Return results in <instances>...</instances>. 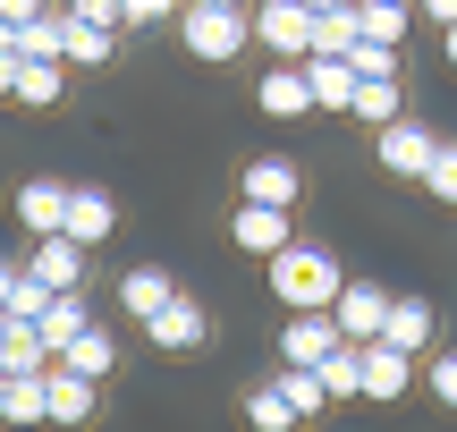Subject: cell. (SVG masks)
<instances>
[{"label": "cell", "mask_w": 457, "mask_h": 432, "mask_svg": "<svg viewBox=\"0 0 457 432\" xmlns=\"http://www.w3.org/2000/svg\"><path fill=\"white\" fill-rule=\"evenodd\" d=\"M424 17L432 26H457V0H424Z\"/></svg>", "instance_id": "39"}, {"label": "cell", "mask_w": 457, "mask_h": 432, "mask_svg": "<svg viewBox=\"0 0 457 432\" xmlns=\"http://www.w3.org/2000/svg\"><path fill=\"white\" fill-rule=\"evenodd\" d=\"M0 373H9V382H26V373H51V348L34 339V322H9V339H0Z\"/></svg>", "instance_id": "21"}, {"label": "cell", "mask_w": 457, "mask_h": 432, "mask_svg": "<svg viewBox=\"0 0 457 432\" xmlns=\"http://www.w3.org/2000/svg\"><path fill=\"white\" fill-rule=\"evenodd\" d=\"M356 34L364 43H398L407 34V0H356Z\"/></svg>", "instance_id": "25"}, {"label": "cell", "mask_w": 457, "mask_h": 432, "mask_svg": "<svg viewBox=\"0 0 457 432\" xmlns=\"http://www.w3.org/2000/svg\"><path fill=\"white\" fill-rule=\"evenodd\" d=\"M347 68H356V85H398V43H364V34H356Z\"/></svg>", "instance_id": "28"}, {"label": "cell", "mask_w": 457, "mask_h": 432, "mask_svg": "<svg viewBox=\"0 0 457 432\" xmlns=\"http://www.w3.org/2000/svg\"><path fill=\"white\" fill-rule=\"evenodd\" d=\"M279 399H288L296 424H305V416H322V407H330V390H322V373H313V365H279Z\"/></svg>", "instance_id": "23"}, {"label": "cell", "mask_w": 457, "mask_h": 432, "mask_svg": "<svg viewBox=\"0 0 457 432\" xmlns=\"http://www.w3.org/2000/svg\"><path fill=\"white\" fill-rule=\"evenodd\" d=\"M170 297H179V280H170V271H162V263H136V271H128V280H119V305H128V314H136V322H153V314H162V305H170Z\"/></svg>", "instance_id": "16"}, {"label": "cell", "mask_w": 457, "mask_h": 432, "mask_svg": "<svg viewBox=\"0 0 457 432\" xmlns=\"http://www.w3.org/2000/svg\"><path fill=\"white\" fill-rule=\"evenodd\" d=\"M245 424H254V432H296V407L279 399V382H262V390H245Z\"/></svg>", "instance_id": "29"}, {"label": "cell", "mask_w": 457, "mask_h": 432, "mask_svg": "<svg viewBox=\"0 0 457 432\" xmlns=\"http://www.w3.org/2000/svg\"><path fill=\"white\" fill-rule=\"evenodd\" d=\"M424 195H432V204H457V145H441V153H432V170H424Z\"/></svg>", "instance_id": "33"}, {"label": "cell", "mask_w": 457, "mask_h": 432, "mask_svg": "<svg viewBox=\"0 0 457 432\" xmlns=\"http://www.w3.org/2000/svg\"><path fill=\"white\" fill-rule=\"evenodd\" d=\"M381 339H390V348H407L415 365H424V348H432V305H424V297H398L390 322H381Z\"/></svg>", "instance_id": "17"}, {"label": "cell", "mask_w": 457, "mask_h": 432, "mask_svg": "<svg viewBox=\"0 0 457 432\" xmlns=\"http://www.w3.org/2000/svg\"><path fill=\"white\" fill-rule=\"evenodd\" d=\"M0 339H9V305H0Z\"/></svg>", "instance_id": "46"}, {"label": "cell", "mask_w": 457, "mask_h": 432, "mask_svg": "<svg viewBox=\"0 0 457 432\" xmlns=\"http://www.w3.org/2000/svg\"><path fill=\"white\" fill-rule=\"evenodd\" d=\"M356 365H364V399H381V407L415 390V356H407V348H390V339H364Z\"/></svg>", "instance_id": "5"}, {"label": "cell", "mask_w": 457, "mask_h": 432, "mask_svg": "<svg viewBox=\"0 0 457 432\" xmlns=\"http://www.w3.org/2000/svg\"><path fill=\"white\" fill-rule=\"evenodd\" d=\"M271 297L288 305V314H330V305H339V288H347V271H339V254L330 246H305V237H296L288 254H271Z\"/></svg>", "instance_id": "1"}, {"label": "cell", "mask_w": 457, "mask_h": 432, "mask_svg": "<svg viewBox=\"0 0 457 432\" xmlns=\"http://www.w3.org/2000/svg\"><path fill=\"white\" fill-rule=\"evenodd\" d=\"M254 43L262 51H271V60H313V9H305V0H262V9H254Z\"/></svg>", "instance_id": "3"}, {"label": "cell", "mask_w": 457, "mask_h": 432, "mask_svg": "<svg viewBox=\"0 0 457 432\" xmlns=\"http://www.w3.org/2000/svg\"><path fill=\"white\" fill-rule=\"evenodd\" d=\"M330 348H347L339 314H288L279 322V365H322Z\"/></svg>", "instance_id": "7"}, {"label": "cell", "mask_w": 457, "mask_h": 432, "mask_svg": "<svg viewBox=\"0 0 457 432\" xmlns=\"http://www.w3.org/2000/svg\"><path fill=\"white\" fill-rule=\"evenodd\" d=\"M17 280H26V271H17V263H0V305H9V288H17Z\"/></svg>", "instance_id": "41"}, {"label": "cell", "mask_w": 457, "mask_h": 432, "mask_svg": "<svg viewBox=\"0 0 457 432\" xmlns=\"http://www.w3.org/2000/svg\"><path fill=\"white\" fill-rule=\"evenodd\" d=\"M119 51V26H85V17H68V68H102Z\"/></svg>", "instance_id": "24"}, {"label": "cell", "mask_w": 457, "mask_h": 432, "mask_svg": "<svg viewBox=\"0 0 457 432\" xmlns=\"http://www.w3.org/2000/svg\"><path fill=\"white\" fill-rule=\"evenodd\" d=\"M179 9H187V0H119V17H128V26H170Z\"/></svg>", "instance_id": "36"}, {"label": "cell", "mask_w": 457, "mask_h": 432, "mask_svg": "<svg viewBox=\"0 0 457 432\" xmlns=\"http://www.w3.org/2000/svg\"><path fill=\"white\" fill-rule=\"evenodd\" d=\"M347 51H356V9L313 17V60H347Z\"/></svg>", "instance_id": "30"}, {"label": "cell", "mask_w": 457, "mask_h": 432, "mask_svg": "<svg viewBox=\"0 0 457 432\" xmlns=\"http://www.w3.org/2000/svg\"><path fill=\"white\" fill-rule=\"evenodd\" d=\"M43 305H51L43 280H17V288H9V322H43Z\"/></svg>", "instance_id": "35"}, {"label": "cell", "mask_w": 457, "mask_h": 432, "mask_svg": "<svg viewBox=\"0 0 457 432\" xmlns=\"http://www.w3.org/2000/svg\"><path fill=\"white\" fill-rule=\"evenodd\" d=\"M204 331H212V322H204V305H195V297H170L162 314L145 322V339H153L162 356H187V348H204Z\"/></svg>", "instance_id": "10"}, {"label": "cell", "mask_w": 457, "mask_h": 432, "mask_svg": "<svg viewBox=\"0 0 457 432\" xmlns=\"http://www.w3.org/2000/svg\"><path fill=\"white\" fill-rule=\"evenodd\" d=\"M0 17H9V26H26V17H43V0H0Z\"/></svg>", "instance_id": "38"}, {"label": "cell", "mask_w": 457, "mask_h": 432, "mask_svg": "<svg viewBox=\"0 0 457 432\" xmlns=\"http://www.w3.org/2000/svg\"><path fill=\"white\" fill-rule=\"evenodd\" d=\"M424 382H432V399H441V407H457V348L424 356Z\"/></svg>", "instance_id": "34"}, {"label": "cell", "mask_w": 457, "mask_h": 432, "mask_svg": "<svg viewBox=\"0 0 457 432\" xmlns=\"http://www.w3.org/2000/svg\"><path fill=\"white\" fill-rule=\"evenodd\" d=\"M0 51H17V26H9V17H0Z\"/></svg>", "instance_id": "43"}, {"label": "cell", "mask_w": 457, "mask_h": 432, "mask_svg": "<svg viewBox=\"0 0 457 432\" xmlns=\"http://www.w3.org/2000/svg\"><path fill=\"white\" fill-rule=\"evenodd\" d=\"M68 17H85V26H128L119 0H68Z\"/></svg>", "instance_id": "37"}, {"label": "cell", "mask_w": 457, "mask_h": 432, "mask_svg": "<svg viewBox=\"0 0 457 432\" xmlns=\"http://www.w3.org/2000/svg\"><path fill=\"white\" fill-rule=\"evenodd\" d=\"M432 153H441V136H432L424 119H390V128H373V162L390 170V179H424Z\"/></svg>", "instance_id": "4"}, {"label": "cell", "mask_w": 457, "mask_h": 432, "mask_svg": "<svg viewBox=\"0 0 457 432\" xmlns=\"http://www.w3.org/2000/svg\"><path fill=\"white\" fill-rule=\"evenodd\" d=\"M0 94H17V51H0Z\"/></svg>", "instance_id": "40"}, {"label": "cell", "mask_w": 457, "mask_h": 432, "mask_svg": "<svg viewBox=\"0 0 457 432\" xmlns=\"http://www.w3.org/2000/svg\"><path fill=\"white\" fill-rule=\"evenodd\" d=\"M17 229L60 237V229H68V187H60V179H26V187H17Z\"/></svg>", "instance_id": "12"}, {"label": "cell", "mask_w": 457, "mask_h": 432, "mask_svg": "<svg viewBox=\"0 0 457 432\" xmlns=\"http://www.w3.org/2000/svg\"><path fill=\"white\" fill-rule=\"evenodd\" d=\"M111 229H119V204L102 195V187H68V229H60V237H77V246L94 254Z\"/></svg>", "instance_id": "11"}, {"label": "cell", "mask_w": 457, "mask_h": 432, "mask_svg": "<svg viewBox=\"0 0 457 432\" xmlns=\"http://www.w3.org/2000/svg\"><path fill=\"white\" fill-rule=\"evenodd\" d=\"M77 331H94V322H85V297H51V305H43V322H34V339L51 348V365L68 356V339H77Z\"/></svg>", "instance_id": "19"}, {"label": "cell", "mask_w": 457, "mask_h": 432, "mask_svg": "<svg viewBox=\"0 0 457 432\" xmlns=\"http://www.w3.org/2000/svg\"><path fill=\"white\" fill-rule=\"evenodd\" d=\"M254 102H262V111H271V119H305V111H313V85H305V60H296V68L279 60L271 77L254 85Z\"/></svg>", "instance_id": "14"}, {"label": "cell", "mask_w": 457, "mask_h": 432, "mask_svg": "<svg viewBox=\"0 0 457 432\" xmlns=\"http://www.w3.org/2000/svg\"><path fill=\"white\" fill-rule=\"evenodd\" d=\"M441 51H449V68H457V26H449V34H441Z\"/></svg>", "instance_id": "44"}, {"label": "cell", "mask_w": 457, "mask_h": 432, "mask_svg": "<svg viewBox=\"0 0 457 432\" xmlns=\"http://www.w3.org/2000/svg\"><path fill=\"white\" fill-rule=\"evenodd\" d=\"M179 43L195 51V60H237L245 43H254V17L245 9H179Z\"/></svg>", "instance_id": "2"}, {"label": "cell", "mask_w": 457, "mask_h": 432, "mask_svg": "<svg viewBox=\"0 0 457 432\" xmlns=\"http://www.w3.org/2000/svg\"><path fill=\"white\" fill-rule=\"evenodd\" d=\"M60 365H68V373H85V382H102V373L119 365V339L94 322V331H77V339H68V356H60Z\"/></svg>", "instance_id": "22"}, {"label": "cell", "mask_w": 457, "mask_h": 432, "mask_svg": "<svg viewBox=\"0 0 457 432\" xmlns=\"http://www.w3.org/2000/svg\"><path fill=\"white\" fill-rule=\"evenodd\" d=\"M305 9H313V17H330V9H356V0H305Z\"/></svg>", "instance_id": "42"}, {"label": "cell", "mask_w": 457, "mask_h": 432, "mask_svg": "<svg viewBox=\"0 0 457 432\" xmlns=\"http://www.w3.org/2000/svg\"><path fill=\"white\" fill-rule=\"evenodd\" d=\"M187 9H237V0H187Z\"/></svg>", "instance_id": "45"}, {"label": "cell", "mask_w": 457, "mask_h": 432, "mask_svg": "<svg viewBox=\"0 0 457 432\" xmlns=\"http://www.w3.org/2000/svg\"><path fill=\"white\" fill-rule=\"evenodd\" d=\"M43 390H51V424H60V432H77L85 416H94V390H102V382H85V373L51 365V373H43Z\"/></svg>", "instance_id": "15"}, {"label": "cell", "mask_w": 457, "mask_h": 432, "mask_svg": "<svg viewBox=\"0 0 457 432\" xmlns=\"http://www.w3.org/2000/svg\"><path fill=\"white\" fill-rule=\"evenodd\" d=\"M313 373H322V390H330V399H364V365H356V339H347V348H330V356H322Z\"/></svg>", "instance_id": "27"}, {"label": "cell", "mask_w": 457, "mask_h": 432, "mask_svg": "<svg viewBox=\"0 0 457 432\" xmlns=\"http://www.w3.org/2000/svg\"><path fill=\"white\" fill-rule=\"evenodd\" d=\"M17 60H51V68H60L68 60V17H26V26H17Z\"/></svg>", "instance_id": "20"}, {"label": "cell", "mask_w": 457, "mask_h": 432, "mask_svg": "<svg viewBox=\"0 0 457 432\" xmlns=\"http://www.w3.org/2000/svg\"><path fill=\"white\" fill-rule=\"evenodd\" d=\"M9 424H51V390H43V373L9 382Z\"/></svg>", "instance_id": "31"}, {"label": "cell", "mask_w": 457, "mask_h": 432, "mask_svg": "<svg viewBox=\"0 0 457 432\" xmlns=\"http://www.w3.org/2000/svg\"><path fill=\"white\" fill-rule=\"evenodd\" d=\"M347 119H364V128H390V119H407L398 111V85H356V111Z\"/></svg>", "instance_id": "32"}, {"label": "cell", "mask_w": 457, "mask_h": 432, "mask_svg": "<svg viewBox=\"0 0 457 432\" xmlns=\"http://www.w3.org/2000/svg\"><path fill=\"white\" fill-rule=\"evenodd\" d=\"M305 85H313V111H356V68L347 60H305Z\"/></svg>", "instance_id": "18"}, {"label": "cell", "mask_w": 457, "mask_h": 432, "mask_svg": "<svg viewBox=\"0 0 457 432\" xmlns=\"http://www.w3.org/2000/svg\"><path fill=\"white\" fill-rule=\"evenodd\" d=\"M9 102L51 111V102H60V68H51V60H17V94H9Z\"/></svg>", "instance_id": "26"}, {"label": "cell", "mask_w": 457, "mask_h": 432, "mask_svg": "<svg viewBox=\"0 0 457 432\" xmlns=\"http://www.w3.org/2000/svg\"><path fill=\"white\" fill-rule=\"evenodd\" d=\"M26 280H43L51 297H77V288H85V246H77V237H34Z\"/></svg>", "instance_id": "6"}, {"label": "cell", "mask_w": 457, "mask_h": 432, "mask_svg": "<svg viewBox=\"0 0 457 432\" xmlns=\"http://www.w3.org/2000/svg\"><path fill=\"white\" fill-rule=\"evenodd\" d=\"M228 237H237L245 254H262V263H271V254H288V246H296V229H288V212H262V204H237V220H228Z\"/></svg>", "instance_id": "13"}, {"label": "cell", "mask_w": 457, "mask_h": 432, "mask_svg": "<svg viewBox=\"0 0 457 432\" xmlns=\"http://www.w3.org/2000/svg\"><path fill=\"white\" fill-rule=\"evenodd\" d=\"M237 187H245V204H262V212H296V195H305L296 162H279V153H254Z\"/></svg>", "instance_id": "8"}, {"label": "cell", "mask_w": 457, "mask_h": 432, "mask_svg": "<svg viewBox=\"0 0 457 432\" xmlns=\"http://www.w3.org/2000/svg\"><path fill=\"white\" fill-rule=\"evenodd\" d=\"M390 305H398V297H390L381 280H347L330 314H339V331H347V339L364 348V339H381V322H390Z\"/></svg>", "instance_id": "9"}]
</instances>
